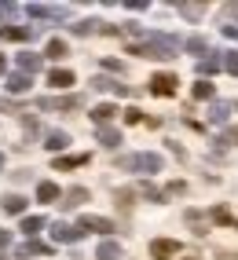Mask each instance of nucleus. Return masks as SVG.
Wrapping results in <instances>:
<instances>
[{
    "mask_svg": "<svg viewBox=\"0 0 238 260\" xmlns=\"http://www.w3.org/2000/svg\"><path fill=\"white\" fill-rule=\"evenodd\" d=\"M92 161V154H59V158L52 161L55 172H66V169H81V165H88Z\"/></svg>",
    "mask_w": 238,
    "mask_h": 260,
    "instance_id": "423d86ee",
    "label": "nucleus"
},
{
    "mask_svg": "<svg viewBox=\"0 0 238 260\" xmlns=\"http://www.w3.org/2000/svg\"><path fill=\"white\" fill-rule=\"evenodd\" d=\"M201 11H206L201 4H180V15H187V19H198Z\"/></svg>",
    "mask_w": 238,
    "mask_h": 260,
    "instance_id": "2f4dec72",
    "label": "nucleus"
},
{
    "mask_svg": "<svg viewBox=\"0 0 238 260\" xmlns=\"http://www.w3.org/2000/svg\"><path fill=\"white\" fill-rule=\"evenodd\" d=\"M77 231H81V235H84V231L110 235V231H114V220H107V216H95V213H84V216L77 220Z\"/></svg>",
    "mask_w": 238,
    "mask_h": 260,
    "instance_id": "f03ea898",
    "label": "nucleus"
},
{
    "mask_svg": "<svg viewBox=\"0 0 238 260\" xmlns=\"http://www.w3.org/2000/svg\"><path fill=\"white\" fill-rule=\"evenodd\" d=\"M224 70H227L231 77H238V48H231V51H224Z\"/></svg>",
    "mask_w": 238,
    "mask_h": 260,
    "instance_id": "c85d7f7f",
    "label": "nucleus"
},
{
    "mask_svg": "<svg viewBox=\"0 0 238 260\" xmlns=\"http://www.w3.org/2000/svg\"><path fill=\"white\" fill-rule=\"evenodd\" d=\"M216 70H224V59H213V55H206L198 62V74H216Z\"/></svg>",
    "mask_w": 238,
    "mask_h": 260,
    "instance_id": "cd10ccee",
    "label": "nucleus"
},
{
    "mask_svg": "<svg viewBox=\"0 0 238 260\" xmlns=\"http://www.w3.org/2000/svg\"><path fill=\"white\" fill-rule=\"evenodd\" d=\"M44 228H48V220H44V216H26V220H22V228H19V231H22L26 238H37V235H41Z\"/></svg>",
    "mask_w": 238,
    "mask_h": 260,
    "instance_id": "aec40b11",
    "label": "nucleus"
},
{
    "mask_svg": "<svg viewBox=\"0 0 238 260\" xmlns=\"http://www.w3.org/2000/svg\"><path fill=\"white\" fill-rule=\"evenodd\" d=\"M33 29L29 26H0V41H29Z\"/></svg>",
    "mask_w": 238,
    "mask_h": 260,
    "instance_id": "a211bd4d",
    "label": "nucleus"
},
{
    "mask_svg": "<svg viewBox=\"0 0 238 260\" xmlns=\"http://www.w3.org/2000/svg\"><path fill=\"white\" fill-rule=\"evenodd\" d=\"M231 140H238V125H234V128H231Z\"/></svg>",
    "mask_w": 238,
    "mask_h": 260,
    "instance_id": "e433bc0d",
    "label": "nucleus"
},
{
    "mask_svg": "<svg viewBox=\"0 0 238 260\" xmlns=\"http://www.w3.org/2000/svg\"><path fill=\"white\" fill-rule=\"evenodd\" d=\"M41 66H44V59L37 55V51H22L19 55V74H26V77H33Z\"/></svg>",
    "mask_w": 238,
    "mask_h": 260,
    "instance_id": "9d476101",
    "label": "nucleus"
},
{
    "mask_svg": "<svg viewBox=\"0 0 238 260\" xmlns=\"http://www.w3.org/2000/svg\"><path fill=\"white\" fill-rule=\"evenodd\" d=\"M227 117H231V103H213V110H209V121H213V125H224Z\"/></svg>",
    "mask_w": 238,
    "mask_h": 260,
    "instance_id": "4be33fe9",
    "label": "nucleus"
},
{
    "mask_svg": "<svg viewBox=\"0 0 238 260\" xmlns=\"http://www.w3.org/2000/svg\"><path fill=\"white\" fill-rule=\"evenodd\" d=\"M0 209H4L8 216H19V213H26V198H22V194H4Z\"/></svg>",
    "mask_w": 238,
    "mask_h": 260,
    "instance_id": "6ab92c4d",
    "label": "nucleus"
},
{
    "mask_svg": "<svg viewBox=\"0 0 238 260\" xmlns=\"http://www.w3.org/2000/svg\"><path fill=\"white\" fill-rule=\"evenodd\" d=\"M26 256H52V246H48V242L29 238V242H22V246H19V260H26Z\"/></svg>",
    "mask_w": 238,
    "mask_h": 260,
    "instance_id": "0eeeda50",
    "label": "nucleus"
},
{
    "mask_svg": "<svg viewBox=\"0 0 238 260\" xmlns=\"http://www.w3.org/2000/svg\"><path fill=\"white\" fill-rule=\"evenodd\" d=\"M103 70H110V74H121V70H125V66H121V62H117V59H103Z\"/></svg>",
    "mask_w": 238,
    "mask_h": 260,
    "instance_id": "72a5a7b5",
    "label": "nucleus"
},
{
    "mask_svg": "<svg viewBox=\"0 0 238 260\" xmlns=\"http://www.w3.org/2000/svg\"><path fill=\"white\" fill-rule=\"evenodd\" d=\"M183 190H187V183L176 180V183H168V187H165V198H168V194H183Z\"/></svg>",
    "mask_w": 238,
    "mask_h": 260,
    "instance_id": "473e14b6",
    "label": "nucleus"
},
{
    "mask_svg": "<svg viewBox=\"0 0 238 260\" xmlns=\"http://www.w3.org/2000/svg\"><path fill=\"white\" fill-rule=\"evenodd\" d=\"M114 114H117V107H114V103H99V107H92V121H95L99 128H103V125H110V121H114Z\"/></svg>",
    "mask_w": 238,
    "mask_h": 260,
    "instance_id": "2eb2a0df",
    "label": "nucleus"
},
{
    "mask_svg": "<svg viewBox=\"0 0 238 260\" xmlns=\"http://www.w3.org/2000/svg\"><path fill=\"white\" fill-rule=\"evenodd\" d=\"M191 95H194V99H213V95H216V84H209V81H194V84H191Z\"/></svg>",
    "mask_w": 238,
    "mask_h": 260,
    "instance_id": "b1692460",
    "label": "nucleus"
},
{
    "mask_svg": "<svg viewBox=\"0 0 238 260\" xmlns=\"http://www.w3.org/2000/svg\"><path fill=\"white\" fill-rule=\"evenodd\" d=\"M81 202H88V190H84V187H70V190H66V194H62V209H77V205Z\"/></svg>",
    "mask_w": 238,
    "mask_h": 260,
    "instance_id": "f3484780",
    "label": "nucleus"
},
{
    "mask_svg": "<svg viewBox=\"0 0 238 260\" xmlns=\"http://www.w3.org/2000/svg\"><path fill=\"white\" fill-rule=\"evenodd\" d=\"M0 169H4V154H0Z\"/></svg>",
    "mask_w": 238,
    "mask_h": 260,
    "instance_id": "4c0bfd02",
    "label": "nucleus"
},
{
    "mask_svg": "<svg viewBox=\"0 0 238 260\" xmlns=\"http://www.w3.org/2000/svg\"><path fill=\"white\" fill-rule=\"evenodd\" d=\"M77 37H88V33H103V22H95V19H84V22H77V26H70Z\"/></svg>",
    "mask_w": 238,
    "mask_h": 260,
    "instance_id": "a878e982",
    "label": "nucleus"
},
{
    "mask_svg": "<svg viewBox=\"0 0 238 260\" xmlns=\"http://www.w3.org/2000/svg\"><path fill=\"white\" fill-rule=\"evenodd\" d=\"M135 190H140L143 198H150V202H165V190H158L154 183H147V180H143L140 187H135Z\"/></svg>",
    "mask_w": 238,
    "mask_h": 260,
    "instance_id": "bb28decb",
    "label": "nucleus"
},
{
    "mask_svg": "<svg viewBox=\"0 0 238 260\" xmlns=\"http://www.w3.org/2000/svg\"><path fill=\"white\" fill-rule=\"evenodd\" d=\"M209 216H213L216 223H224V228H234V231H238V220H234V216L224 209V205H213V213H209Z\"/></svg>",
    "mask_w": 238,
    "mask_h": 260,
    "instance_id": "393cba45",
    "label": "nucleus"
},
{
    "mask_svg": "<svg viewBox=\"0 0 238 260\" xmlns=\"http://www.w3.org/2000/svg\"><path fill=\"white\" fill-rule=\"evenodd\" d=\"M176 84H180L176 74H154V77H150V95L168 99V95H176Z\"/></svg>",
    "mask_w": 238,
    "mask_h": 260,
    "instance_id": "7ed1b4c3",
    "label": "nucleus"
},
{
    "mask_svg": "<svg viewBox=\"0 0 238 260\" xmlns=\"http://www.w3.org/2000/svg\"><path fill=\"white\" fill-rule=\"evenodd\" d=\"M70 147V136L66 132H59V128H52V132H44V150H52V154H59V150H66Z\"/></svg>",
    "mask_w": 238,
    "mask_h": 260,
    "instance_id": "9b49d317",
    "label": "nucleus"
},
{
    "mask_svg": "<svg viewBox=\"0 0 238 260\" xmlns=\"http://www.w3.org/2000/svg\"><path fill=\"white\" fill-rule=\"evenodd\" d=\"M29 88H33V77H26V74H19V70L8 74V92H11V95H26Z\"/></svg>",
    "mask_w": 238,
    "mask_h": 260,
    "instance_id": "ddd939ff",
    "label": "nucleus"
},
{
    "mask_svg": "<svg viewBox=\"0 0 238 260\" xmlns=\"http://www.w3.org/2000/svg\"><path fill=\"white\" fill-rule=\"evenodd\" d=\"M0 260H8V256H4V253H0Z\"/></svg>",
    "mask_w": 238,
    "mask_h": 260,
    "instance_id": "58836bf2",
    "label": "nucleus"
},
{
    "mask_svg": "<svg viewBox=\"0 0 238 260\" xmlns=\"http://www.w3.org/2000/svg\"><path fill=\"white\" fill-rule=\"evenodd\" d=\"M140 121H143V110L140 107H128L125 110V125H140Z\"/></svg>",
    "mask_w": 238,
    "mask_h": 260,
    "instance_id": "7c9ffc66",
    "label": "nucleus"
},
{
    "mask_svg": "<svg viewBox=\"0 0 238 260\" xmlns=\"http://www.w3.org/2000/svg\"><path fill=\"white\" fill-rule=\"evenodd\" d=\"M52 238H55V242H66V246H74V242L81 238V231L70 228L66 220H59V223H52Z\"/></svg>",
    "mask_w": 238,
    "mask_h": 260,
    "instance_id": "6e6552de",
    "label": "nucleus"
},
{
    "mask_svg": "<svg viewBox=\"0 0 238 260\" xmlns=\"http://www.w3.org/2000/svg\"><path fill=\"white\" fill-rule=\"evenodd\" d=\"M4 74H8V59H4V55H0V77H4Z\"/></svg>",
    "mask_w": 238,
    "mask_h": 260,
    "instance_id": "c9c22d12",
    "label": "nucleus"
},
{
    "mask_svg": "<svg viewBox=\"0 0 238 260\" xmlns=\"http://www.w3.org/2000/svg\"><path fill=\"white\" fill-rule=\"evenodd\" d=\"M176 253H180L176 238H154V242H150V260H173Z\"/></svg>",
    "mask_w": 238,
    "mask_h": 260,
    "instance_id": "20e7f679",
    "label": "nucleus"
},
{
    "mask_svg": "<svg viewBox=\"0 0 238 260\" xmlns=\"http://www.w3.org/2000/svg\"><path fill=\"white\" fill-rule=\"evenodd\" d=\"M99 143H103L107 150H114L117 143H121V136H117V128H110V125H103V128H99Z\"/></svg>",
    "mask_w": 238,
    "mask_h": 260,
    "instance_id": "5701e85b",
    "label": "nucleus"
},
{
    "mask_svg": "<svg viewBox=\"0 0 238 260\" xmlns=\"http://www.w3.org/2000/svg\"><path fill=\"white\" fill-rule=\"evenodd\" d=\"M62 198V190H59V183H52V180H44V183H37V202H59Z\"/></svg>",
    "mask_w": 238,
    "mask_h": 260,
    "instance_id": "dca6fc26",
    "label": "nucleus"
},
{
    "mask_svg": "<svg viewBox=\"0 0 238 260\" xmlns=\"http://www.w3.org/2000/svg\"><path fill=\"white\" fill-rule=\"evenodd\" d=\"M44 110H81L84 99L81 95H59V99H41Z\"/></svg>",
    "mask_w": 238,
    "mask_h": 260,
    "instance_id": "39448f33",
    "label": "nucleus"
},
{
    "mask_svg": "<svg viewBox=\"0 0 238 260\" xmlns=\"http://www.w3.org/2000/svg\"><path fill=\"white\" fill-rule=\"evenodd\" d=\"M121 256H125V249L117 246L114 238H103V242H99V249H95V260H121Z\"/></svg>",
    "mask_w": 238,
    "mask_h": 260,
    "instance_id": "4468645a",
    "label": "nucleus"
},
{
    "mask_svg": "<svg viewBox=\"0 0 238 260\" xmlns=\"http://www.w3.org/2000/svg\"><path fill=\"white\" fill-rule=\"evenodd\" d=\"M117 165L128 169V172H143V176H154V172H161V169H165L161 154H150V150H143V154H128V158H121Z\"/></svg>",
    "mask_w": 238,
    "mask_h": 260,
    "instance_id": "f257e3e1",
    "label": "nucleus"
},
{
    "mask_svg": "<svg viewBox=\"0 0 238 260\" xmlns=\"http://www.w3.org/2000/svg\"><path fill=\"white\" fill-rule=\"evenodd\" d=\"M4 246H11V231H0V249Z\"/></svg>",
    "mask_w": 238,
    "mask_h": 260,
    "instance_id": "f704fd0d",
    "label": "nucleus"
},
{
    "mask_svg": "<svg viewBox=\"0 0 238 260\" xmlns=\"http://www.w3.org/2000/svg\"><path fill=\"white\" fill-rule=\"evenodd\" d=\"M74 81H77L74 70H62V66H59V70H48V84H52V88H59V92H66Z\"/></svg>",
    "mask_w": 238,
    "mask_h": 260,
    "instance_id": "f8f14e48",
    "label": "nucleus"
},
{
    "mask_svg": "<svg viewBox=\"0 0 238 260\" xmlns=\"http://www.w3.org/2000/svg\"><path fill=\"white\" fill-rule=\"evenodd\" d=\"M92 88H95V92H114V95H128V84L114 81V77H92Z\"/></svg>",
    "mask_w": 238,
    "mask_h": 260,
    "instance_id": "1a4fd4ad",
    "label": "nucleus"
},
{
    "mask_svg": "<svg viewBox=\"0 0 238 260\" xmlns=\"http://www.w3.org/2000/svg\"><path fill=\"white\" fill-rule=\"evenodd\" d=\"M44 55L59 62V59L70 55V48H66V41H62V37H52V41H48V48H44Z\"/></svg>",
    "mask_w": 238,
    "mask_h": 260,
    "instance_id": "412c9836",
    "label": "nucleus"
},
{
    "mask_svg": "<svg viewBox=\"0 0 238 260\" xmlns=\"http://www.w3.org/2000/svg\"><path fill=\"white\" fill-rule=\"evenodd\" d=\"M187 51H201V55H209V44L201 37H191V41H187Z\"/></svg>",
    "mask_w": 238,
    "mask_h": 260,
    "instance_id": "c756f323",
    "label": "nucleus"
},
{
    "mask_svg": "<svg viewBox=\"0 0 238 260\" xmlns=\"http://www.w3.org/2000/svg\"><path fill=\"white\" fill-rule=\"evenodd\" d=\"M0 15H4V11H0Z\"/></svg>",
    "mask_w": 238,
    "mask_h": 260,
    "instance_id": "ea45409f",
    "label": "nucleus"
}]
</instances>
